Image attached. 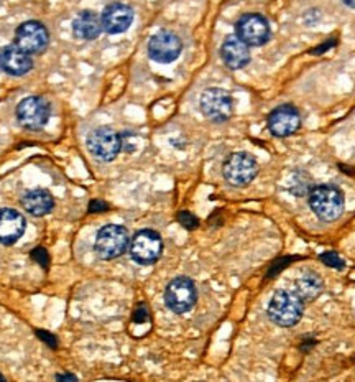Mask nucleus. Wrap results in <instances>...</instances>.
Here are the masks:
<instances>
[{"label": "nucleus", "instance_id": "nucleus-24", "mask_svg": "<svg viewBox=\"0 0 355 382\" xmlns=\"http://www.w3.org/2000/svg\"><path fill=\"white\" fill-rule=\"evenodd\" d=\"M150 313H148V308H146L145 304H140L139 306H137V310L133 312V322L135 323H145L146 319H148Z\"/></svg>", "mask_w": 355, "mask_h": 382}, {"label": "nucleus", "instance_id": "nucleus-28", "mask_svg": "<svg viewBox=\"0 0 355 382\" xmlns=\"http://www.w3.org/2000/svg\"><path fill=\"white\" fill-rule=\"evenodd\" d=\"M336 40H332V42H331V40H327V42L326 43H324V45H321V47H318V48H314V50L313 51H311V53H313V55H322V53L324 51H327V50H329V48H332V47H334L336 45Z\"/></svg>", "mask_w": 355, "mask_h": 382}, {"label": "nucleus", "instance_id": "nucleus-3", "mask_svg": "<svg viewBox=\"0 0 355 382\" xmlns=\"http://www.w3.org/2000/svg\"><path fill=\"white\" fill-rule=\"evenodd\" d=\"M130 246L128 231L121 224H107L96 236V252L101 259L112 260L121 257Z\"/></svg>", "mask_w": 355, "mask_h": 382}, {"label": "nucleus", "instance_id": "nucleus-26", "mask_svg": "<svg viewBox=\"0 0 355 382\" xmlns=\"http://www.w3.org/2000/svg\"><path fill=\"white\" fill-rule=\"evenodd\" d=\"M37 336L40 338V340H43L44 343H46L48 346H51V348H56L58 346V341H56V338L50 335V333H46V331H43V330H38L37 331Z\"/></svg>", "mask_w": 355, "mask_h": 382}, {"label": "nucleus", "instance_id": "nucleus-14", "mask_svg": "<svg viewBox=\"0 0 355 382\" xmlns=\"http://www.w3.org/2000/svg\"><path fill=\"white\" fill-rule=\"evenodd\" d=\"M101 22H102V28H104V32H107L110 35H119V33L127 32L133 22L132 7H128L125 3H121V2L110 3V6L105 7L104 12H102Z\"/></svg>", "mask_w": 355, "mask_h": 382}, {"label": "nucleus", "instance_id": "nucleus-18", "mask_svg": "<svg viewBox=\"0 0 355 382\" xmlns=\"http://www.w3.org/2000/svg\"><path fill=\"white\" fill-rule=\"evenodd\" d=\"M102 30L104 28H102L101 17L96 12L84 10L73 22V35L78 40H84V42L96 40Z\"/></svg>", "mask_w": 355, "mask_h": 382}, {"label": "nucleus", "instance_id": "nucleus-5", "mask_svg": "<svg viewBox=\"0 0 355 382\" xmlns=\"http://www.w3.org/2000/svg\"><path fill=\"white\" fill-rule=\"evenodd\" d=\"M87 149L101 162H112L122 150V135L110 127L94 128L87 137Z\"/></svg>", "mask_w": 355, "mask_h": 382}, {"label": "nucleus", "instance_id": "nucleus-7", "mask_svg": "<svg viewBox=\"0 0 355 382\" xmlns=\"http://www.w3.org/2000/svg\"><path fill=\"white\" fill-rule=\"evenodd\" d=\"M198 300L194 282L188 277H176L168 283L165 290V304L173 313H188Z\"/></svg>", "mask_w": 355, "mask_h": 382}, {"label": "nucleus", "instance_id": "nucleus-9", "mask_svg": "<svg viewBox=\"0 0 355 382\" xmlns=\"http://www.w3.org/2000/svg\"><path fill=\"white\" fill-rule=\"evenodd\" d=\"M235 35L248 47H261L270 40V24L260 13H243L235 24Z\"/></svg>", "mask_w": 355, "mask_h": 382}, {"label": "nucleus", "instance_id": "nucleus-22", "mask_svg": "<svg viewBox=\"0 0 355 382\" xmlns=\"http://www.w3.org/2000/svg\"><path fill=\"white\" fill-rule=\"evenodd\" d=\"M178 221H180V224L183 226L184 229H188V231H193V229H196L198 226H199V219L196 216L193 215V213L191 211H180V215H178Z\"/></svg>", "mask_w": 355, "mask_h": 382}, {"label": "nucleus", "instance_id": "nucleus-16", "mask_svg": "<svg viewBox=\"0 0 355 382\" xmlns=\"http://www.w3.org/2000/svg\"><path fill=\"white\" fill-rule=\"evenodd\" d=\"M26 221L21 213L12 210V208H2L0 210V244L12 246L24 236Z\"/></svg>", "mask_w": 355, "mask_h": 382}, {"label": "nucleus", "instance_id": "nucleus-31", "mask_svg": "<svg viewBox=\"0 0 355 382\" xmlns=\"http://www.w3.org/2000/svg\"><path fill=\"white\" fill-rule=\"evenodd\" d=\"M343 2L350 8H355V0H343Z\"/></svg>", "mask_w": 355, "mask_h": 382}, {"label": "nucleus", "instance_id": "nucleus-10", "mask_svg": "<svg viewBox=\"0 0 355 382\" xmlns=\"http://www.w3.org/2000/svg\"><path fill=\"white\" fill-rule=\"evenodd\" d=\"M50 104L40 96H30L17 106V119L21 127L28 131H38L50 121Z\"/></svg>", "mask_w": 355, "mask_h": 382}, {"label": "nucleus", "instance_id": "nucleus-27", "mask_svg": "<svg viewBox=\"0 0 355 382\" xmlns=\"http://www.w3.org/2000/svg\"><path fill=\"white\" fill-rule=\"evenodd\" d=\"M290 260H293V259H290V257H286V259H283V260H277V262H275V264H273V267H272V270H270L268 277L272 279L275 274L279 272V270H282L283 267H286V265H288L286 262H290Z\"/></svg>", "mask_w": 355, "mask_h": 382}, {"label": "nucleus", "instance_id": "nucleus-8", "mask_svg": "<svg viewBox=\"0 0 355 382\" xmlns=\"http://www.w3.org/2000/svg\"><path fill=\"white\" fill-rule=\"evenodd\" d=\"M199 108L204 117L212 122H225L232 117L234 114V101L232 96L220 88H209L202 92Z\"/></svg>", "mask_w": 355, "mask_h": 382}, {"label": "nucleus", "instance_id": "nucleus-20", "mask_svg": "<svg viewBox=\"0 0 355 382\" xmlns=\"http://www.w3.org/2000/svg\"><path fill=\"white\" fill-rule=\"evenodd\" d=\"M21 206L33 216H44L55 208V198L50 191L46 190H32L24 194L21 198Z\"/></svg>", "mask_w": 355, "mask_h": 382}, {"label": "nucleus", "instance_id": "nucleus-6", "mask_svg": "<svg viewBox=\"0 0 355 382\" xmlns=\"http://www.w3.org/2000/svg\"><path fill=\"white\" fill-rule=\"evenodd\" d=\"M128 251H130L132 259L135 262H139L141 265H152L162 257V236H159L157 231L152 229L139 231V233L130 239Z\"/></svg>", "mask_w": 355, "mask_h": 382}, {"label": "nucleus", "instance_id": "nucleus-29", "mask_svg": "<svg viewBox=\"0 0 355 382\" xmlns=\"http://www.w3.org/2000/svg\"><path fill=\"white\" fill-rule=\"evenodd\" d=\"M316 343H318V341L313 340V338H311V340H304L303 344H301V351H303V353H308L311 346H314Z\"/></svg>", "mask_w": 355, "mask_h": 382}, {"label": "nucleus", "instance_id": "nucleus-2", "mask_svg": "<svg viewBox=\"0 0 355 382\" xmlns=\"http://www.w3.org/2000/svg\"><path fill=\"white\" fill-rule=\"evenodd\" d=\"M309 206L321 221L331 223L343 216L345 198L340 188L336 185H316L309 191Z\"/></svg>", "mask_w": 355, "mask_h": 382}, {"label": "nucleus", "instance_id": "nucleus-4", "mask_svg": "<svg viewBox=\"0 0 355 382\" xmlns=\"http://www.w3.org/2000/svg\"><path fill=\"white\" fill-rule=\"evenodd\" d=\"M222 173H224V178L229 185L242 188V186L250 185L255 180V176L259 175V163H257L254 155L247 152H235L229 155L224 162Z\"/></svg>", "mask_w": 355, "mask_h": 382}, {"label": "nucleus", "instance_id": "nucleus-21", "mask_svg": "<svg viewBox=\"0 0 355 382\" xmlns=\"http://www.w3.org/2000/svg\"><path fill=\"white\" fill-rule=\"evenodd\" d=\"M319 259H321L322 264L327 265V267H332V269H337V270H343L345 267V262L340 259L339 254H337L336 251L324 252V254L319 256Z\"/></svg>", "mask_w": 355, "mask_h": 382}, {"label": "nucleus", "instance_id": "nucleus-32", "mask_svg": "<svg viewBox=\"0 0 355 382\" xmlns=\"http://www.w3.org/2000/svg\"><path fill=\"white\" fill-rule=\"evenodd\" d=\"M0 381H3V376H0Z\"/></svg>", "mask_w": 355, "mask_h": 382}, {"label": "nucleus", "instance_id": "nucleus-13", "mask_svg": "<svg viewBox=\"0 0 355 382\" xmlns=\"http://www.w3.org/2000/svg\"><path fill=\"white\" fill-rule=\"evenodd\" d=\"M183 50V43L176 33L162 30L148 42V55L157 63H173Z\"/></svg>", "mask_w": 355, "mask_h": 382}, {"label": "nucleus", "instance_id": "nucleus-15", "mask_svg": "<svg viewBox=\"0 0 355 382\" xmlns=\"http://www.w3.org/2000/svg\"><path fill=\"white\" fill-rule=\"evenodd\" d=\"M33 68V60L28 53L17 45H7L0 50V69L12 76H24Z\"/></svg>", "mask_w": 355, "mask_h": 382}, {"label": "nucleus", "instance_id": "nucleus-30", "mask_svg": "<svg viewBox=\"0 0 355 382\" xmlns=\"http://www.w3.org/2000/svg\"><path fill=\"white\" fill-rule=\"evenodd\" d=\"M56 379L58 381H78V377L73 374H60V376H56Z\"/></svg>", "mask_w": 355, "mask_h": 382}, {"label": "nucleus", "instance_id": "nucleus-1", "mask_svg": "<svg viewBox=\"0 0 355 382\" xmlns=\"http://www.w3.org/2000/svg\"><path fill=\"white\" fill-rule=\"evenodd\" d=\"M304 306L303 299L295 290H278L273 293L266 313L275 325L291 328L300 323L304 313Z\"/></svg>", "mask_w": 355, "mask_h": 382}, {"label": "nucleus", "instance_id": "nucleus-23", "mask_svg": "<svg viewBox=\"0 0 355 382\" xmlns=\"http://www.w3.org/2000/svg\"><path fill=\"white\" fill-rule=\"evenodd\" d=\"M32 259L37 262V264L42 265L43 269L50 267V256H48L46 249L44 247H35L32 251Z\"/></svg>", "mask_w": 355, "mask_h": 382}, {"label": "nucleus", "instance_id": "nucleus-12", "mask_svg": "<svg viewBox=\"0 0 355 382\" xmlns=\"http://www.w3.org/2000/svg\"><path fill=\"white\" fill-rule=\"evenodd\" d=\"M266 124H268V131L275 137L285 139V137H290L298 132V128L301 127V114L295 106L283 104L270 113Z\"/></svg>", "mask_w": 355, "mask_h": 382}, {"label": "nucleus", "instance_id": "nucleus-11", "mask_svg": "<svg viewBox=\"0 0 355 382\" xmlns=\"http://www.w3.org/2000/svg\"><path fill=\"white\" fill-rule=\"evenodd\" d=\"M50 33L46 26L37 20H28L21 24L15 32V45L28 55H40L48 48Z\"/></svg>", "mask_w": 355, "mask_h": 382}, {"label": "nucleus", "instance_id": "nucleus-19", "mask_svg": "<svg viewBox=\"0 0 355 382\" xmlns=\"http://www.w3.org/2000/svg\"><path fill=\"white\" fill-rule=\"evenodd\" d=\"M295 292L303 299L304 304L314 301L324 292V282L321 275L314 272V270H304V272L296 279Z\"/></svg>", "mask_w": 355, "mask_h": 382}, {"label": "nucleus", "instance_id": "nucleus-25", "mask_svg": "<svg viewBox=\"0 0 355 382\" xmlns=\"http://www.w3.org/2000/svg\"><path fill=\"white\" fill-rule=\"evenodd\" d=\"M107 210H109V204L102 201V199H92V201L89 203V213H104Z\"/></svg>", "mask_w": 355, "mask_h": 382}, {"label": "nucleus", "instance_id": "nucleus-17", "mask_svg": "<svg viewBox=\"0 0 355 382\" xmlns=\"http://www.w3.org/2000/svg\"><path fill=\"white\" fill-rule=\"evenodd\" d=\"M220 56L230 69H242L250 63V47L243 43L237 35L227 37L220 47Z\"/></svg>", "mask_w": 355, "mask_h": 382}]
</instances>
